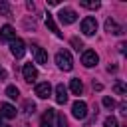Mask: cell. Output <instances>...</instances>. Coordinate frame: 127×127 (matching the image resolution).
I'll return each instance as SVG.
<instances>
[{"label": "cell", "mask_w": 127, "mask_h": 127, "mask_svg": "<svg viewBox=\"0 0 127 127\" xmlns=\"http://www.w3.org/2000/svg\"><path fill=\"white\" fill-rule=\"evenodd\" d=\"M56 64H58L60 69H64V71H71V67H73L71 54H69L67 50H60V52L56 54Z\"/></svg>", "instance_id": "6da1fadb"}, {"label": "cell", "mask_w": 127, "mask_h": 127, "mask_svg": "<svg viewBox=\"0 0 127 127\" xmlns=\"http://www.w3.org/2000/svg\"><path fill=\"white\" fill-rule=\"evenodd\" d=\"M81 32H83V36H93L97 32V20L93 16H85L81 20Z\"/></svg>", "instance_id": "7a4b0ae2"}, {"label": "cell", "mask_w": 127, "mask_h": 127, "mask_svg": "<svg viewBox=\"0 0 127 127\" xmlns=\"http://www.w3.org/2000/svg\"><path fill=\"white\" fill-rule=\"evenodd\" d=\"M97 62H99V56H97L95 50H83V54H81V64H83L85 67H93V65H97Z\"/></svg>", "instance_id": "3957f363"}, {"label": "cell", "mask_w": 127, "mask_h": 127, "mask_svg": "<svg viewBox=\"0 0 127 127\" xmlns=\"http://www.w3.org/2000/svg\"><path fill=\"white\" fill-rule=\"evenodd\" d=\"M71 115H73L75 119H85V117H87V103L81 101V99L73 101V105H71Z\"/></svg>", "instance_id": "277c9868"}, {"label": "cell", "mask_w": 127, "mask_h": 127, "mask_svg": "<svg viewBox=\"0 0 127 127\" xmlns=\"http://www.w3.org/2000/svg\"><path fill=\"white\" fill-rule=\"evenodd\" d=\"M58 18H60V22L62 24H73L75 20H77V14H75V10H71V8H62L60 10V14H58Z\"/></svg>", "instance_id": "5b68a950"}, {"label": "cell", "mask_w": 127, "mask_h": 127, "mask_svg": "<svg viewBox=\"0 0 127 127\" xmlns=\"http://www.w3.org/2000/svg\"><path fill=\"white\" fill-rule=\"evenodd\" d=\"M10 52H12L14 58H22V56L26 54V44H24V40L14 38V40L10 42Z\"/></svg>", "instance_id": "8992f818"}, {"label": "cell", "mask_w": 127, "mask_h": 127, "mask_svg": "<svg viewBox=\"0 0 127 127\" xmlns=\"http://www.w3.org/2000/svg\"><path fill=\"white\" fill-rule=\"evenodd\" d=\"M32 56H34L36 64H40V65H46V64H48V54H46V50L40 48L38 44H32Z\"/></svg>", "instance_id": "52a82bcc"}, {"label": "cell", "mask_w": 127, "mask_h": 127, "mask_svg": "<svg viewBox=\"0 0 127 127\" xmlns=\"http://www.w3.org/2000/svg\"><path fill=\"white\" fill-rule=\"evenodd\" d=\"M22 73H24V79H26L28 83H32V81L38 79V69H36V65H34L32 62H30V64H24Z\"/></svg>", "instance_id": "ba28073f"}, {"label": "cell", "mask_w": 127, "mask_h": 127, "mask_svg": "<svg viewBox=\"0 0 127 127\" xmlns=\"http://www.w3.org/2000/svg\"><path fill=\"white\" fill-rule=\"evenodd\" d=\"M36 95H38L40 99H48V97L52 95V85H50L48 81L38 83V85H36Z\"/></svg>", "instance_id": "9c48e42d"}, {"label": "cell", "mask_w": 127, "mask_h": 127, "mask_svg": "<svg viewBox=\"0 0 127 127\" xmlns=\"http://www.w3.org/2000/svg\"><path fill=\"white\" fill-rule=\"evenodd\" d=\"M54 121H56V111L54 109H46L44 115H42L40 127H54Z\"/></svg>", "instance_id": "30bf717a"}, {"label": "cell", "mask_w": 127, "mask_h": 127, "mask_svg": "<svg viewBox=\"0 0 127 127\" xmlns=\"http://www.w3.org/2000/svg\"><path fill=\"white\" fill-rule=\"evenodd\" d=\"M14 38H16V30H14L10 24H4L2 30H0V40H4V42H12Z\"/></svg>", "instance_id": "8fae6325"}, {"label": "cell", "mask_w": 127, "mask_h": 127, "mask_svg": "<svg viewBox=\"0 0 127 127\" xmlns=\"http://www.w3.org/2000/svg\"><path fill=\"white\" fill-rule=\"evenodd\" d=\"M56 101H58L60 105H64V103L67 101V89H65L64 83H58V85H56Z\"/></svg>", "instance_id": "7c38bea8"}, {"label": "cell", "mask_w": 127, "mask_h": 127, "mask_svg": "<svg viewBox=\"0 0 127 127\" xmlns=\"http://www.w3.org/2000/svg\"><path fill=\"white\" fill-rule=\"evenodd\" d=\"M105 32H109V34L117 36V34H121V26H119L113 18H107V20H105Z\"/></svg>", "instance_id": "4fadbf2b"}, {"label": "cell", "mask_w": 127, "mask_h": 127, "mask_svg": "<svg viewBox=\"0 0 127 127\" xmlns=\"http://www.w3.org/2000/svg\"><path fill=\"white\" fill-rule=\"evenodd\" d=\"M0 109H2L0 115L6 117V119H14V117H16V107H14V105H10V103H2Z\"/></svg>", "instance_id": "5bb4252c"}, {"label": "cell", "mask_w": 127, "mask_h": 127, "mask_svg": "<svg viewBox=\"0 0 127 127\" xmlns=\"http://www.w3.org/2000/svg\"><path fill=\"white\" fill-rule=\"evenodd\" d=\"M46 26L58 36V38H62V32H60V28H58V24H56V20H54V16L52 14H46Z\"/></svg>", "instance_id": "9a60e30c"}, {"label": "cell", "mask_w": 127, "mask_h": 127, "mask_svg": "<svg viewBox=\"0 0 127 127\" xmlns=\"http://www.w3.org/2000/svg\"><path fill=\"white\" fill-rule=\"evenodd\" d=\"M69 89H71L73 95H81V91H83V83H81V79L73 77V79L69 81Z\"/></svg>", "instance_id": "2e32d148"}, {"label": "cell", "mask_w": 127, "mask_h": 127, "mask_svg": "<svg viewBox=\"0 0 127 127\" xmlns=\"http://www.w3.org/2000/svg\"><path fill=\"white\" fill-rule=\"evenodd\" d=\"M6 95H8L10 99H18V97H20V89H18L16 85H8V87H6Z\"/></svg>", "instance_id": "e0dca14e"}, {"label": "cell", "mask_w": 127, "mask_h": 127, "mask_svg": "<svg viewBox=\"0 0 127 127\" xmlns=\"http://www.w3.org/2000/svg\"><path fill=\"white\" fill-rule=\"evenodd\" d=\"M81 6H83V8H87V10H97L101 4H99L97 0H95V2H91V0H81Z\"/></svg>", "instance_id": "ac0fdd59"}, {"label": "cell", "mask_w": 127, "mask_h": 127, "mask_svg": "<svg viewBox=\"0 0 127 127\" xmlns=\"http://www.w3.org/2000/svg\"><path fill=\"white\" fill-rule=\"evenodd\" d=\"M56 127H67V119L64 113H58L56 115Z\"/></svg>", "instance_id": "d6986e66"}, {"label": "cell", "mask_w": 127, "mask_h": 127, "mask_svg": "<svg viewBox=\"0 0 127 127\" xmlns=\"http://www.w3.org/2000/svg\"><path fill=\"white\" fill-rule=\"evenodd\" d=\"M103 127H119V123H117V119H115L113 115H109V117H105Z\"/></svg>", "instance_id": "ffe728a7"}, {"label": "cell", "mask_w": 127, "mask_h": 127, "mask_svg": "<svg viewBox=\"0 0 127 127\" xmlns=\"http://www.w3.org/2000/svg\"><path fill=\"white\" fill-rule=\"evenodd\" d=\"M113 91L119 93V95H123V93H125V85H123V81H115V83H113Z\"/></svg>", "instance_id": "44dd1931"}, {"label": "cell", "mask_w": 127, "mask_h": 127, "mask_svg": "<svg viewBox=\"0 0 127 127\" xmlns=\"http://www.w3.org/2000/svg\"><path fill=\"white\" fill-rule=\"evenodd\" d=\"M103 105H105V107H109V109H113V107H115V99H113V97H109V95H105V97H103Z\"/></svg>", "instance_id": "7402d4cb"}, {"label": "cell", "mask_w": 127, "mask_h": 127, "mask_svg": "<svg viewBox=\"0 0 127 127\" xmlns=\"http://www.w3.org/2000/svg\"><path fill=\"white\" fill-rule=\"evenodd\" d=\"M0 16H10V6L6 2H0Z\"/></svg>", "instance_id": "603a6c76"}, {"label": "cell", "mask_w": 127, "mask_h": 127, "mask_svg": "<svg viewBox=\"0 0 127 127\" xmlns=\"http://www.w3.org/2000/svg\"><path fill=\"white\" fill-rule=\"evenodd\" d=\"M71 46H73L77 52H79V50H83V42H81L79 38H71Z\"/></svg>", "instance_id": "cb8c5ba5"}, {"label": "cell", "mask_w": 127, "mask_h": 127, "mask_svg": "<svg viewBox=\"0 0 127 127\" xmlns=\"http://www.w3.org/2000/svg\"><path fill=\"white\" fill-rule=\"evenodd\" d=\"M24 109H26V113H34L36 111V105L32 101H24Z\"/></svg>", "instance_id": "d4e9b609"}, {"label": "cell", "mask_w": 127, "mask_h": 127, "mask_svg": "<svg viewBox=\"0 0 127 127\" xmlns=\"http://www.w3.org/2000/svg\"><path fill=\"white\" fill-rule=\"evenodd\" d=\"M6 75H8V73H6V69H4V67H0V81H2V79H6Z\"/></svg>", "instance_id": "484cf974"}, {"label": "cell", "mask_w": 127, "mask_h": 127, "mask_svg": "<svg viewBox=\"0 0 127 127\" xmlns=\"http://www.w3.org/2000/svg\"><path fill=\"white\" fill-rule=\"evenodd\" d=\"M119 109H121V113H127V105H125V103H121V105H119Z\"/></svg>", "instance_id": "4316f807"}, {"label": "cell", "mask_w": 127, "mask_h": 127, "mask_svg": "<svg viewBox=\"0 0 127 127\" xmlns=\"http://www.w3.org/2000/svg\"><path fill=\"white\" fill-rule=\"evenodd\" d=\"M2 127H10V125H2Z\"/></svg>", "instance_id": "83f0119b"}, {"label": "cell", "mask_w": 127, "mask_h": 127, "mask_svg": "<svg viewBox=\"0 0 127 127\" xmlns=\"http://www.w3.org/2000/svg\"><path fill=\"white\" fill-rule=\"evenodd\" d=\"M0 121H2V115H0Z\"/></svg>", "instance_id": "f1b7e54d"}, {"label": "cell", "mask_w": 127, "mask_h": 127, "mask_svg": "<svg viewBox=\"0 0 127 127\" xmlns=\"http://www.w3.org/2000/svg\"><path fill=\"white\" fill-rule=\"evenodd\" d=\"M24 127H28V125H24Z\"/></svg>", "instance_id": "f546056e"}]
</instances>
